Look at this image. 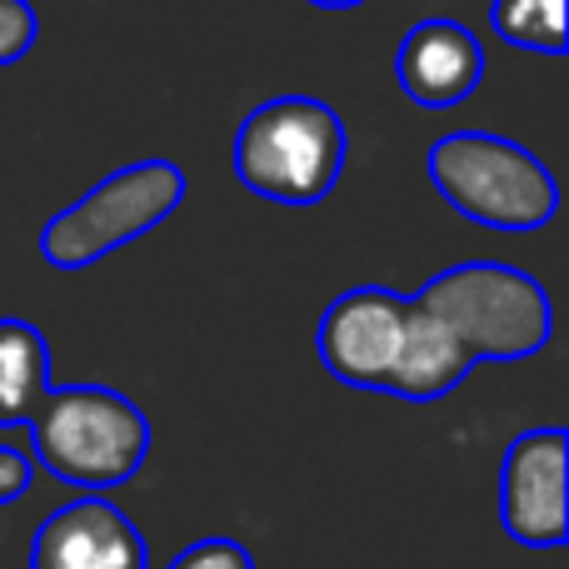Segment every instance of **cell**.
<instances>
[{
  "label": "cell",
  "instance_id": "1",
  "mask_svg": "<svg viewBox=\"0 0 569 569\" xmlns=\"http://www.w3.org/2000/svg\"><path fill=\"white\" fill-rule=\"evenodd\" d=\"M550 295L500 260L440 270L405 310V340L385 395L440 400L480 360H525L550 345Z\"/></svg>",
  "mask_w": 569,
  "mask_h": 569
},
{
  "label": "cell",
  "instance_id": "2",
  "mask_svg": "<svg viewBox=\"0 0 569 569\" xmlns=\"http://www.w3.org/2000/svg\"><path fill=\"white\" fill-rule=\"evenodd\" d=\"M26 425L36 460L90 495L126 485L150 455V420L106 385H50Z\"/></svg>",
  "mask_w": 569,
  "mask_h": 569
},
{
  "label": "cell",
  "instance_id": "3",
  "mask_svg": "<svg viewBox=\"0 0 569 569\" xmlns=\"http://www.w3.org/2000/svg\"><path fill=\"white\" fill-rule=\"evenodd\" d=\"M345 126L325 100L276 96L236 130V180L276 206H320L345 170Z\"/></svg>",
  "mask_w": 569,
  "mask_h": 569
},
{
  "label": "cell",
  "instance_id": "4",
  "mask_svg": "<svg viewBox=\"0 0 569 569\" xmlns=\"http://www.w3.org/2000/svg\"><path fill=\"white\" fill-rule=\"evenodd\" d=\"M430 180L450 210L485 230L525 236L555 220L560 186L540 156L490 130H450L430 146Z\"/></svg>",
  "mask_w": 569,
  "mask_h": 569
},
{
  "label": "cell",
  "instance_id": "5",
  "mask_svg": "<svg viewBox=\"0 0 569 569\" xmlns=\"http://www.w3.org/2000/svg\"><path fill=\"white\" fill-rule=\"evenodd\" d=\"M180 200H186V170L170 160H140V166L106 176L60 216H50L36 246L50 266L80 270L156 230L170 210H180Z\"/></svg>",
  "mask_w": 569,
  "mask_h": 569
},
{
  "label": "cell",
  "instance_id": "6",
  "mask_svg": "<svg viewBox=\"0 0 569 569\" xmlns=\"http://www.w3.org/2000/svg\"><path fill=\"white\" fill-rule=\"evenodd\" d=\"M405 310H410V300L385 290V284L345 290L340 300H330V310L320 315V330H315L320 365L350 390L385 395V380H390L395 360H400Z\"/></svg>",
  "mask_w": 569,
  "mask_h": 569
},
{
  "label": "cell",
  "instance_id": "7",
  "mask_svg": "<svg viewBox=\"0 0 569 569\" xmlns=\"http://www.w3.org/2000/svg\"><path fill=\"white\" fill-rule=\"evenodd\" d=\"M569 445L565 430H530L505 450L500 470V520L515 545L530 550H555L569 540Z\"/></svg>",
  "mask_w": 569,
  "mask_h": 569
},
{
  "label": "cell",
  "instance_id": "8",
  "mask_svg": "<svg viewBox=\"0 0 569 569\" xmlns=\"http://www.w3.org/2000/svg\"><path fill=\"white\" fill-rule=\"evenodd\" d=\"M30 569H150V550L126 510L100 495H80L40 520Z\"/></svg>",
  "mask_w": 569,
  "mask_h": 569
},
{
  "label": "cell",
  "instance_id": "9",
  "mask_svg": "<svg viewBox=\"0 0 569 569\" xmlns=\"http://www.w3.org/2000/svg\"><path fill=\"white\" fill-rule=\"evenodd\" d=\"M485 76V50L460 20L435 16L410 26V36L395 50V80L425 110H450L475 96Z\"/></svg>",
  "mask_w": 569,
  "mask_h": 569
},
{
  "label": "cell",
  "instance_id": "10",
  "mask_svg": "<svg viewBox=\"0 0 569 569\" xmlns=\"http://www.w3.org/2000/svg\"><path fill=\"white\" fill-rule=\"evenodd\" d=\"M50 390L46 335L26 320H0V425H26Z\"/></svg>",
  "mask_w": 569,
  "mask_h": 569
},
{
  "label": "cell",
  "instance_id": "11",
  "mask_svg": "<svg viewBox=\"0 0 569 569\" xmlns=\"http://www.w3.org/2000/svg\"><path fill=\"white\" fill-rule=\"evenodd\" d=\"M490 20L505 46L540 50V56H565L569 46L565 0H495Z\"/></svg>",
  "mask_w": 569,
  "mask_h": 569
},
{
  "label": "cell",
  "instance_id": "12",
  "mask_svg": "<svg viewBox=\"0 0 569 569\" xmlns=\"http://www.w3.org/2000/svg\"><path fill=\"white\" fill-rule=\"evenodd\" d=\"M36 6L30 0H0V66H16L36 46Z\"/></svg>",
  "mask_w": 569,
  "mask_h": 569
},
{
  "label": "cell",
  "instance_id": "13",
  "mask_svg": "<svg viewBox=\"0 0 569 569\" xmlns=\"http://www.w3.org/2000/svg\"><path fill=\"white\" fill-rule=\"evenodd\" d=\"M170 569H256L246 545L226 540V535H210V540H196L190 550H180Z\"/></svg>",
  "mask_w": 569,
  "mask_h": 569
},
{
  "label": "cell",
  "instance_id": "14",
  "mask_svg": "<svg viewBox=\"0 0 569 569\" xmlns=\"http://www.w3.org/2000/svg\"><path fill=\"white\" fill-rule=\"evenodd\" d=\"M30 475H36L30 455L16 445H0V505H16L30 490Z\"/></svg>",
  "mask_w": 569,
  "mask_h": 569
},
{
  "label": "cell",
  "instance_id": "15",
  "mask_svg": "<svg viewBox=\"0 0 569 569\" xmlns=\"http://www.w3.org/2000/svg\"><path fill=\"white\" fill-rule=\"evenodd\" d=\"M310 6H320V10H350V6H365V0H310Z\"/></svg>",
  "mask_w": 569,
  "mask_h": 569
}]
</instances>
